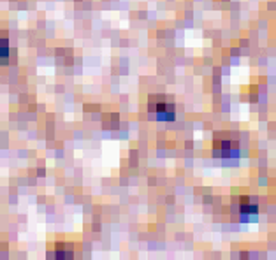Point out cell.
Masks as SVG:
<instances>
[{"instance_id": "cell-2", "label": "cell", "mask_w": 276, "mask_h": 260, "mask_svg": "<svg viewBox=\"0 0 276 260\" xmlns=\"http://www.w3.org/2000/svg\"><path fill=\"white\" fill-rule=\"evenodd\" d=\"M239 148L238 142H232L229 139H222V141H215L213 144V155L222 156V158H231V156H238Z\"/></svg>"}, {"instance_id": "cell-3", "label": "cell", "mask_w": 276, "mask_h": 260, "mask_svg": "<svg viewBox=\"0 0 276 260\" xmlns=\"http://www.w3.org/2000/svg\"><path fill=\"white\" fill-rule=\"evenodd\" d=\"M257 213H259V209H257V204H252V202H241V206H239V215L241 216H250L252 220L254 218H257Z\"/></svg>"}, {"instance_id": "cell-1", "label": "cell", "mask_w": 276, "mask_h": 260, "mask_svg": "<svg viewBox=\"0 0 276 260\" xmlns=\"http://www.w3.org/2000/svg\"><path fill=\"white\" fill-rule=\"evenodd\" d=\"M149 113L157 116V120L160 122H172L176 116L174 102L164 95H153L149 97V104H148Z\"/></svg>"}, {"instance_id": "cell-4", "label": "cell", "mask_w": 276, "mask_h": 260, "mask_svg": "<svg viewBox=\"0 0 276 260\" xmlns=\"http://www.w3.org/2000/svg\"><path fill=\"white\" fill-rule=\"evenodd\" d=\"M9 56V41L5 37H0V60H5Z\"/></svg>"}]
</instances>
